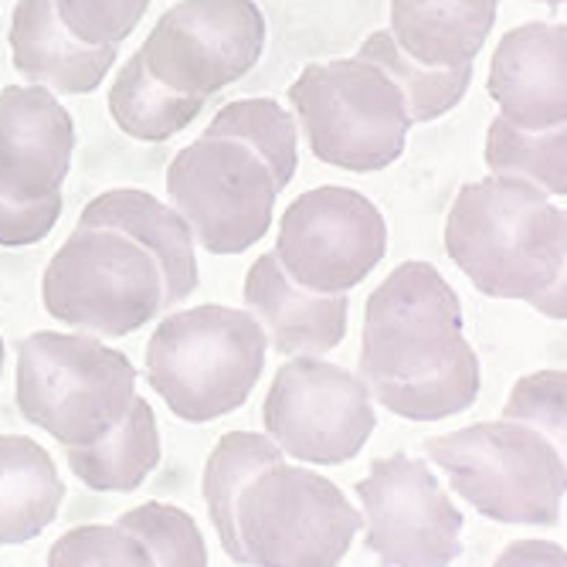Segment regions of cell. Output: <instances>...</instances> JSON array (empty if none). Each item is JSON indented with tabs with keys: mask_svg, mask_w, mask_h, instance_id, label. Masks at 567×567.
I'll use <instances>...</instances> for the list:
<instances>
[{
	"mask_svg": "<svg viewBox=\"0 0 567 567\" xmlns=\"http://www.w3.org/2000/svg\"><path fill=\"white\" fill-rule=\"evenodd\" d=\"M445 255L483 296L527 302L564 272V208L517 177L470 181L445 218Z\"/></svg>",
	"mask_w": 567,
	"mask_h": 567,
	"instance_id": "obj_1",
	"label": "cell"
},
{
	"mask_svg": "<svg viewBox=\"0 0 567 567\" xmlns=\"http://www.w3.org/2000/svg\"><path fill=\"white\" fill-rule=\"evenodd\" d=\"M269 357L248 309L204 302L171 309L146 343V381L174 419L208 425L245 408Z\"/></svg>",
	"mask_w": 567,
	"mask_h": 567,
	"instance_id": "obj_2",
	"label": "cell"
},
{
	"mask_svg": "<svg viewBox=\"0 0 567 567\" xmlns=\"http://www.w3.org/2000/svg\"><path fill=\"white\" fill-rule=\"evenodd\" d=\"M449 489L503 527H554L564 513V452L524 422H476L425 439Z\"/></svg>",
	"mask_w": 567,
	"mask_h": 567,
	"instance_id": "obj_3",
	"label": "cell"
},
{
	"mask_svg": "<svg viewBox=\"0 0 567 567\" xmlns=\"http://www.w3.org/2000/svg\"><path fill=\"white\" fill-rule=\"evenodd\" d=\"M18 411L59 445L106 435L136 398L133 360L79 330H38L18 343Z\"/></svg>",
	"mask_w": 567,
	"mask_h": 567,
	"instance_id": "obj_4",
	"label": "cell"
},
{
	"mask_svg": "<svg viewBox=\"0 0 567 567\" xmlns=\"http://www.w3.org/2000/svg\"><path fill=\"white\" fill-rule=\"evenodd\" d=\"M289 106L309 153L347 174H378L401 161L408 106L401 89L364 59L313 62L289 85Z\"/></svg>",
	"mask_w": 567,
	"mask_h": 567,
	"instance_id": "obj_5",
	"label": "cell"
},
{
	"mask_svg": "<svg viewBox=\"0 0 567 567\" xmlns=\"http://www.w3.org/2000/svg\"><path fill=\"white\" fill-rule=\"evenodd\" d=\"M41 302L69 330L123 340L164 317V272L113 228H75L44 266Z\"/></svg>",
	"mask_w": 567,
	"mask_h": 567,
	"instance_id": "obj_6",
	"label": "cell"
},
{
	"mask_svg": "<svg viewBox=\"0 0 567 567\" xmlns=\"http://www.w3.org/2000/svg\"><path fill=\"white\" fill-rule=\"evenodd\" d=\"M364 527L347 493L306 462H272L238 496V540L245 564L330 567Z\"/></svg>",
	"mask_w": 567,
	"mask_h": 567,
	"instance_id": "obj_7",
	"label": "cell"
},
{
	"mask_svg": "<svg viewBox=\"0 0 567 567\" xmlns=\"http://www.w3.org/2000/svg\"><path fill=\"white\" fill-rule=\"evenodd\" d=\"M167 200L208 255H245L276 218L279 187L251 146L228 136H197L167 167Z\"/></svg>",
	"mask_w": 567,
	"mask_h": 567,
	"instance_id": "obj_8",
	"label": "cell"
},
{
	"mask_svg": "<svg viewBox=\"0 0 567 567\" xmlns=\"http://www.w3.org/2000/svg\"><path fill=\"white\" fill-rule=\"evenodd\" d=\"M462 302L449 279L432 266L408 259L394 266L364 306L360 378L368 384H404L466 347Z\"/></svg>",
	"mask_w": 567,
	"mask_h": 567,
	"instance_id": "obj_9",
	"label": "cell"
},
{
	"mask_svg": "<svg viewBox=\"0 0 567 567\" xmlns=\"http://www.w3.org/2000/svg\"><path fill=\"white\" fill-rule=\"evenodd\" d=\"M262 425L286 458L343 466L368 449L378 411L360 374L323 357H289L269 384Z\"/></svg>",
	"mask_w": 567,
	"mask_h": 567,
	"instance_id": "obj_10",
	"label": "cell"
},
{
	"mask_svg": "<svg viewBox=\"0 0 567 567\" xmlns=\"http://www.w3.org/2000/svg\"><path fill=\"white\" fill-rule=\"evenodd\" d=\"M266 51V14L255 0H177L140 44L150 75L184 95L212 99L245 79Z\"/></svg>",
	"mask_w": 567,
	"mask_h": 567,
	"instance_id": "obj_11",
	"label": "cell"
},
{
	"mask_svg": "<svg viewBox=\"0 0 567 567\" xmlns=\"http://www.w3.org/2000/svg\"><path fill=\"white\" fill-rule=\"evenodd\" d=\"M388 251V221L353 187L323 184L299 194L276 235V259L292 282L313 292H350Z\"/></svg>",
	"mask_w": 567,
	"mask_h": 567,
	"instance_id": "obj_12",
	"label": "cell"
},
{
	"mask_svg": "<svg viewBox=\"0 0 567 567\" xmlns=\"http://www.w3.org/2000/svg\"><path fill=\"white\" fill-rule=\"evenodd\" d=\"M364 544L381 564H452L462 554V509L425 458L381 455L353 486Z\"/></svg>",
	"mask_w": 567,
	"mask_h": 567,
	"instance_id": "obj_13",
	"label": "cell"
},
{
	"mask_svg": "<svg viewBox=\"0 0 567 567\" xmlns=\"http://www.w3.org/2000/svg\"><path fill=\"white\" fill-rule=\"evenodd\" d=\"M75 120L44 85L0 89V197L41 200L72 171Z\"/></svg>",
	"mask_w": 567,
	"mask_h": 567,
	"instance_id": "obj_14",
	"label": "cell"
},
{
	"mask_svg": "<svg viewBox=\"0 0 567 567\" xmlns=\"http://www.w3.org/2000/svg\"><path fill=\"white\" fill-rule=\"evenodd\" d=\"M486 92L506 123L547 130L567 123V28L564 21H530L499 38Z\"/></svg>",
	"mask_w": 567,
	"mask_h": 567,
	"instance_id": "obj_15",
	"label": "cell"
},
{
	"mask_svg": "<svg viewBox=\"0 0 567 567\" xmlns=\"http://www.w3.org/2000/svg\"><path fill=\"white\" fill-rule=\"evenodd\" d=\"M245 309L262 323L269 350L282 357H327L350 327V292H313L286 276L276 251H262L245 272Z\"/></svg>",
	"mask_w": 567,
	"mask_h": 567,
	"instance_id": "obj_16",
	"label": "cell"
},
{
	"mask_svg": "<svg viewBox=\"0 0 567 567\" xmlns=\"http://www.w3.org/2000/svg\"><path fill=\"white\" fill-rule=\"evenodd\" d=\"M75 228H113L146 248L164 272V313L190 299L200 282L197 241L187 221L177 215V208L153 197L150 190L116 187L95 194L82 208Z\"/></svg>",
	"mask_w": 567,
	"mask_h": 567,
	"instance_id": "obj_17",
	"label": "cell"
},
{
	"mask_svg": "<svg viewBox=\"0 0 567 567\" xmlns=\"http://www.w3.org/2000/svg\"><path fill=\"white\" fill-rule=\"evenodd\" d=\"M11 62L31 85L89 95L116 65V44H85L65 31L55 0H18L11 14Z\"/></svg>",
	"mask_w": 567,
	"mask_h": 567,
	"instance_id": "obj_18",
	"label": "cell"
},
{
	"mask_svg": "<svg viewBox=\"0 0 567 567\" xmlns=\"http://www.w3.org/2000/svg\"><path fill=\"white\" fill-rule=\"evenodd\" d=\"M499 0H391V38L432 69L473 65L496 24Z\"/></svg>",
	"mask_w": 567,
	"mask_h": 567,
	"instance_id": "obj_19",
	"label": "cell"
},
{
	"mask_svg": "<svg viewBox=\"0 0 567 567\" xmlns=\"http://www.w3.org/2000/svg\"><path fill=\"white\" fill-rule=\"evenodd\" d=\"M65 503L51 452L28 435H0V547L38 540Z\"/></svg>",
	"mask_w": 567,
	"mask_h": 567,
	"instance_id": "obj_20",
	"label": "cell"
},
{
	"mask_svg": "<svg viewBox=\"0 0 567 567\" xmlns=\"http://www.w3.org/2000/svg\"><path fill=\"white\" fill-rule=\"evenodd\" d=\"M164 458L161 425L146 398H133L123 422L89 445H65L72 476L95 493H133L140 489Z\"/></svg>",
	"mask_w": 567,
	"mask_h": 567,
	"instance_id": "obj_21",
	"label": "cell"
},
{
	"mask_svg": "<svg viewBox=\"0 0 567 567\" xmlns=\"http://www.w3.org/2000/svg\"><path fill=\"white\" fill-rule=\"evenodd\" d=\"M282 458L286 452L262 432H225L215 442L208 462H204L200 496L225 557L235 564H245V550L238 540V496L262 470Z\"/></svg>",
	"mask_w": 567,
	"mask_h": 567,
	"instance_id": "obj_22",
	"label": "cell"
},
{
	"mask_svg": "<svg viewBox=\"0 0 567 567\" xmlns=\"http://www.w3.org/2000/svg\"><path fill=\"white\" fill-rule=\"evenodd\" d=\"M204 95H184L150 75L140 51L123 62L110 85L113 123L140 143H167L184 133L204 110Z\"/></svg>",
	"mask_w": 567,
	"mask_h": 567,
	"instance_id": "obj_23",
	"label": "cell"
},
{
	"mask_svg": "<svg viewBox=\"0 0 567 567\" xmlns=\"http://www.w3.org/2000/svg\"><path fill=\"white\" fill-rule=\"evenodd\" d=\"M357 59L378 65L404 95L411 126H425L452 113L473 85V65L432 69L398 48L391 31H374L357 44Z\"/></svg>",
	"mask_w": 567,
	"mask_h": 567,
	"instance_id": "obj_24",
	"label": "cell"
},
{
	"mask_svg": "<svg viewBox=\"0 0 567 567\" xmlns=\"http://www.w3.org/2000/svg\"><path fill=\"white\" fill-rule=\"evenodd\" d=\"M374 404L388 408L394 419L404 422H445L470 411L483 391L476 347L466 343L449 364L432 374H422L404 384H368Z\"/></svg>",
	"mask_w": 567,
	"mask_h": 567,
	"instance_id": "obj_25",
	"label": "cell"
},
{
	"mask_svg": "<svg viewBox=\"0 0 567 567\" xmlns=\"http://www.w3.org/2000/svg\"><path fill=\"white\" fill-rule=\"evenodd\" d=\"M567 136L564 126H547V130H520L496 116L486 130V146H483V164L496 177H517L544 190L547 197H564L567 194Z\"/></svg>",
	"mask_w": 567,
	"mask_h": 567,
	"instance_id": "obj_26",
	"label": "cell"
},
{
	"mask_svg": "<svg viewBox=\"0 0 567 567\" xmlns=\"http://www.w3.org/2000/svg\"><path fill=\"white\" fill-rule=\"evenodd\" d=\"M204 136H228L251 146L276 177V187L286 190L299 171V126L296 116L276 99H238L212 116Z\"/></svg>",
	"mask_w": 567,
	"mask_h": 567,
	"instance_id": "obj_27",
	"label": "cell"
},
{
	"mask_svg": "<svg viewBox=\"0 0 567 567\" xmlns=\"http://www.w3.org/2000/svg\"><path fill=\"white\" fill-rule=\"evenodd\" d=\"M126 534H133L153 557V564L171 567H208V544L187 509L150 499L126 509L116 520Z\"/></svg>",
	"mask_w": 567,
	"mask_h": 567,
	"instance_id": "obj_28",
	"label": "cell"
},
{
	"mask_svg": "<svg viewBox=\"0 0 567 567\" xmlns=\"http://www.w3.org/2000/svg\"><path fill=\"white\" fill-rule=\"evenodd\" d=\"M503 419L537 429L544 439H550L564 452V442H567V374L560 368H544V371L524 374L517 384L509 388V398L503 404Z\"/></svg>",
	"mask_w": 567,
	"mask_h": 567,
	"instance_id": "obj_29",
	"label": "cell"
},
{
	"mask_svg": "<svg viewBox=\"0 0 567 567\" xmlns=\"http://www.w3.org/2000/svg\"><path fill=\"white\" fill-rule=\"evenodd\" d=\"M44 564L51 567H92V564H113V567H146L153 564L150 550L126 534L123 527L110 524H82L65 530L55 544L48 547Z\"/></svg>",
	"mask_w": 567,
	"mask_h": 567,
	"instance_id": "obj_30",
	"label": "cell"
},
{
	"mask_svg": "<svg viewBox=\"0 0 567 567\" xmlns=\"http://www.w3.org/2000/svg\"><path fill=\"white\" fill-rule=\"evenodd\" d=\"M150 11V0H55L65 31L85 44H123Z\"/></svg>",
	"mask_w": 567,
	"mask_h": 567,
	"instance_id": "obj_31",
	"label": "cell"
},
{
	"mask_svg": "<svg viewBox=\"0 0 567 567\" xmlns=\"http://www.w3.org/2000/svg\"><path fill=\"white\" fill-rule=\"evenodd\" d=\"M62 190L41 200L0 197V248H28L44 241L62 218Z\"/></svg>",
	"mask_w": 567,
	"mask_h": 567,
	"instance_id": "obj_32",
	"label": "cell"
},
{
	"mask_svg": "<svg viewBox=\"0 0 567 567\" xmlns=\"http://www.w3.org/2000/svg\"><path fill=\"white\" fill-rule=\"evenodd\" d=\"M564 547L550 540H513L496 554L493 564H564Z\"/></svg>",
	"mask_w": 567,
	"mask_h": 567,
	"instance_id": "obj_33",
	"label": "cell"
},
{
	"mask_svg": "<svg viewBox=\"0 0 567 567\" xmlns=\"http://www.w3.org/2000/svg\"><path fill=\"white\" fill-rule=\"evenodd\" d=\"M567 276L564 272H557L544 289H537L530 299H527V306H534L540 317H547V320H564V313H567Z\"/></svg>",
	"mask_w": 567,
	"mask_h": 567,
	"instance_id": "obj_34",
	"label": "cell"
},
{
	"mask_svg": "<svg viewBox=\"0 0 567 567\" xmlns=\"http://www.w3.org/2000/svg\"><path fill=\"white\" fill-rule=\"evenodd\" d=\"M4 364H8V347H4V337H0V381H4Z\"/></svg>",
	"mask_w": 567,
	"mask_h": 567,
	"instance_id": "obj_35",
	"label": "cell"
},
{
	"mask_svg": "<svg viewBox=\"0 0 567 567\" xmlns=\"http://www.w3.org/2000/svg\"><path fill=\"white\" fill-rule=\"evenodd\" d=\"M537 4H547V8H560L564 0H537Z\"/></svg>",
	"mask_w": 567,
	"mask_h": 567,
	"instance_id": "obj_36",
	"label": "cell"
}]
</instances>
